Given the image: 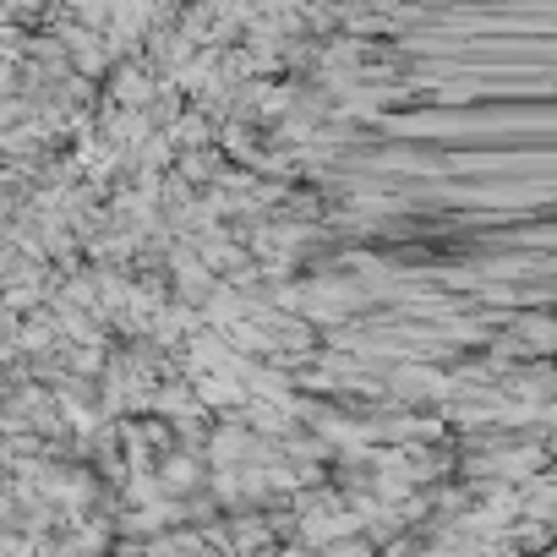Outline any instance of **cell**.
Segmentation results:
<instances>
[{
	"mask_svg": "<svg viewBox=\"0 0 557 557\" xmlns=\"http://www.w3.org/2000/svg\"><path fill=\"white\" fill-rule=\"evenodd\" d=\"M159 481H170L175 492H186V486H192V481H197V465H192V459H186V454H180V459H170V465L159 470Z\"/></svg>",
	"mask_w": 557,
	"mask_h": 557,
	"instance_id": "cell-2",
	"label": "cell"
},
{
	"mask_svg": "<svg viewBox=\"0 0 557 557\" xmlns=\"http://www.w3.org/2000/svg\"><path fill=\"white\" fill-rule=\"evenodd\" d=\"M394 383H399V394H405V399H431V394H448L443 371H431V366H399V371H394Z\"/></svg>",
	"mask_w": 557,
	"mask_h": 557,
	"instance_id": "cell-1",
	"label": "cell"
}]
</instances>
